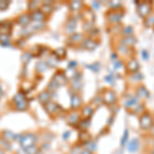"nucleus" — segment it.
<instances>
[{
  "label": "nucleus",
  "instance_id": "obj_1",
  "mask_svg": "<svg viewBox=\"0 0 154 154\" xmlns=\"http://www.w3.org/2000/svg\"><path fill=\"white\" fill-rule=\"evenodd\" d=\"M137 4V12L143 20L150 16L153 12V2L152 1H135Z\"/></svg>",
  "mask_w": 154,
  "mask_h": 154
},
{
  "label": "nucleus",
  "instance_id": "obj_2",
  "mask_svg": "<svg viewBox=\"0 0 154 154\" xmlns=\"http://www.w3.org/2000/svg\"><path fill=\"white\" fill-rule=\"evenodd\" d=\"M125 11L123 9H110L106 12V18L110 24H119L122 21Z\"/></svg>",
  "mask_w": 154,
  "mask_h": 154
},
{
  "label": "nucleus",
  "instance_id": "obj_3",
  "mask_svg": "<svg viewBox=\"0 0 154 154\" xmlns=\"http://www.w3.org/2000/svg\"><path fill=\"white\" fill-rule=\"evenodd\" d=\"M139 123H140V128L143 131H150V128H152L154 120L153 117L151 115L150 112H143L140 115V118H139Z\"/></svg>",
  "mask_w": 154,
  "mask_h": 154
},
{
  "label": "nucleus",
  "instance_id": "obj_4",
  "mask_svg": "<svg viewBox=\"0 0 154 154\" xmlns=\"http://www.w3.org/2000/svg\"><path fill=\"white\" fill-rule=\"evenodd\" d=\"M20 145L23 149H27L34 146L37 142V138L34 134H25L20 139Z\"/></svg>",
  "mask_w": 154,
  "mask_h": 154
},
{
  "label": "nucleus",
  "instance_id": "obj_5",
  "mask_svg": "<svg viewBox=\"0 0 154 154\" xmlns=\"http://www.w3.org/2000/svg\"><path fill=\"white\" fill-rule=\"evenodd\" d=\"M140 63L138 62V60H137L135 57H131L130 58V60L128 61V63H126L125 65V68H126V71H128V73H136V72H139L140 70Z\"/></svg>",
  "mask_w": 154,
  "mask_h": 154
},
{
  "label": "nucleus",
  "instance_id": "obj_6",
  "mask_svg": "<svg viewBox=\"0 0 154 154\" xmlns=\"http://www.w3.org/2000/svg\"><path fill=\"white\" fill-rule=\"evenodd\" d=\"M102 98H103V102L107 104V105H113L117 101V97H116L115 91H112V89H106Z\"/></svg>",
  "mask_w": 154,
  "mask_h": 154
},
{
  "label": "nucleus",
  "instance_id": "obj_7",
  "mask_svg": "<svg viewBox=\"0 0 154 154\" xmlns=\"http://www.w3.org/2000/svg\"><path fill=\"white\" fill-rule=\"evenodd\" d=\"M136 96L138 97L140 100H146V99H148L149 97H150V91H149V89L146 88L145 85L140 84V85H138V88L136 89Z\"/></svg>",
  "mask_w": 154,
  "mask_h": 154
},
{
  "label": "nucleus",
  "instance_id": "obj_8",
  "mask_svg": "<svg viewBox=\"0 0 154 154\" xmlns=\"http://www.w3.org/2000/svg\"><path fill=\"white\" fill-rule=\"evenodd\" d=\"M137 42H138V38H137L135 35H131V36H128V37H123V38L121 39L120 44L133 48L137 44Z\"/></svg>",
  "mask_w": 154,
  "mask_h": 154
},
{
  "label": "nucleus",
  "instance_id": "obj_9",
  "mask_svg": "<svg viewBox=\"0 0 154 154\" xmlns=\"http://www.w3.org/2000/svg\"><path fill=\"white\" fill-rule=\"evenodd\" d=\"M139 104H140V99H139L137 96H133L125 101V106L126 110H130V109L131 110H133V109L135 108L136 106H138Z\"/></svg>",
  "mask_w": 154,
  "mask_h": 154
},
{
  "label": "nucleus",
  "instance_id": "obj_10",
  "mask_svg": "<svg viewBox=\"0 0 154 154\" xmlns=\"http://www.w3.org/2000/svg\"><path fill=\"white\" fill-rule=\"evenodd\" d=\"M81 46L85 49H88V51H94V49L97 48V46H98V42L96 40H94L93 38H86L82 41Z\"/></svg>",
  "mask_w": 154,
  "mask_h": 154
},
{
  "label": "nucleus",
  "instance_id": "obj_11",
  "mask_svg": "<svg viewBox=\"0 0 154 154\" xmlns=\"http://www.w3.org/2000/svg\"><path fill=\"white\" fill-rule=\"evenodd\" d=\"M139 148H140V141L137 138L131 139L128 144V150L131 153H136L139 150Z\"/></svg>",
  "mask_w": 154,
  "mask_h": 154
},
{
  "label": "nucleus",
  "instance_id": "obj_12",
  "mask_svg": "<svg viewBox=\"0 0 154 154\" xmlns=\"http://www.w3.org/2000/svg\"><path fill=\"white\" fill-rule=\"evenodd\" d=\"M82 105V98L78 94H74L71 97V107L73 109H78Z\"/></svg>",
  "mask_w": 154,
  "mask_h": 154
},
{
  "label": "nucleus",
  "instance_id": "obj_13",
  "mask_svg": "<svg viewBox=\"0 0 154 154\" xmlns=\"http://www.w3.org/2000/svg\"><path fill=\"white\" fill-rule=\"evenodd\" d=\"M94 112H95V109L93 108V106L86 105V106H84L82 108V110H81V115H82V117L84 119H91Z\"/></svg>",
  "mask_w": 154,
  "mask_h": 154
},
{
  "label": "nucleus",
  "instance_id": "obj_14",
  "mask_svg": "<svg viewBox=\"0 0 154 154\" xmlns=\"http://www.w3.org/2000/svg\"><path fill=\"white\" fill-rule=\"evenodd\" d=\"M80 121V116L78 112H72L68 116V123L70 125H77Z\"/></svg>",
  "mask_w": 154,
  "mask_h": 154
},
{
  "label": "nucleus",
  "instance_id": "obj_15",
  "mask_svg": "<svg viewBox=\"0 0 154 154\" xmlns=\"http://www.w3.org/2000/svg\"><path fill=\"white\" fill-rule=\"evenodd\" d=\"M131 51H133V48H128V46L122 45V44H119L118 48H117V51L120 54H122L123 57L131 56Z\"/></svg>",
  "mask_w": 154,
  "mask_h": 154
},
{
  "label": "nucleus",
  "instance_id": "obj_16",
  "mask_svg": "<svg viewBox=\"0 0 154 154\" xmlns=\"http://www.w3.org/2000/svg\"><path fill=\"white\" fill-rule=\"evenodd\" d=\"M45 107H46V110H48L51 114L57 113L60 110L59 105H57L56 103H54V102H51V101H49L48 103H46V106Z\"/></svg>",
  "mask_w": 154,
  "mask_h": 154
},
{
  "label": "nucleus",
  "instance_id": "obj_17",
  "mask_svg": "<svg viewBox=\"0 0 154 154\" xmlns=\"http://www.w3.org/2000/svg\"><path fill=\"white\" fill-rule=\"evenodd\" d=\"M79 140H80L83 144L88 142V141L91 140V134H89L88 131H81V133L79 134Z\"/></svg>",
  "mask_w": 154,
  "mask_h": 154
},
{
  "label": "nucleus",
  "instance_id": "obj_18",
  "mask_svg": "<svg viewBox=\"0 0 154 154\" xmlns=\"http://www.w3.org/2000/svg\"><path fill=\"white\" fill-rule=\"evenodd\" d=\"M134 27L133 26H125L121 29V35L123 37H128V36H131L134 35Z\"/></svg>",
  "mask_w": 154,
  "mask_h": 154
},
{
  "label": "nucleus",
  "instance_id": "obj_19",
  "mask_svg": "<svg viewBox=\"0 0 154 154\" xmlns=\"http://www.w3.org/2000/svg\"><path fill=\"white\" fill-rule=\"evenodd\" d=\"M144 26L146 27V28H153L154 27V14H150L149 17H147L145 20H144Z\"/></svg>",
  "mask_w": 154,
  "mask_h": 154
},
{
  "label": "nucleus",
  "instance_id": "obj_20",
  "mask_svg": "<svg viewBox=\"0 0 154 154\" xmlns=\"http://www.w3.org/2000/svg\"><path fill=\"white\" fill-rule=\"evenodd\" d=\"M91 126V119H82V120L79 121L78 128H80L81 131H88V128Z\"/></svg>",
  "mask_w": 154,
  "mask_h": 154
},
{
  "label": "nucleus",
  "instance_id": "obj_21",
  "mask_svg": "<svg viewBox=\"0 0 154 154\" xmlns=\"http://www.w3.org/2000/svg\"><path fill=\"white\" fill-rule=\"evenodd\" d=\"M56 82L57 85H63V84L66 83V76L65 75H61V74H57L56 76L54 77V80Z\"/></svg>",
  "mask_w": 154,
  "mask_h": 154
},
{
  "label": "nucleus",
  "instance_id": "obj_22",
  "mask_svg": "<svg viewBox=\"0 0 154 154\" xmlns=\"http://www.w3.org/2000/svg\"><path fill=\"white\" fill-rule=\"evenodd\" d=\"M144 79V76L141 72H136V73H133L131 76L130 77V80H131L133 82H141Z\"/></svg>",
  "mask_w": 154,
  "mask_h": 154
},
{
  "label": "nucleus",
  "instance_id": "obj_23",
  "mask_svg": "<svg viewBox=\"0 0 154 154\" xmlns=\"http://www.w3.org/2000/svg\"><path fill=\"white\" fill-rule=\"evenodd\" d=\"M83 147L85 150L88 151H91V152H94V151L97 150V144L94 142V141H88V142L84 143L83 144Z\"/></svg>",
  "mask_w": 154,
  "mask_h": 154
},
{
  "label": "nucleus",
  "instance_id": "obj_24",
  "mask_svg": "<svg viewBox=\"0 0 154 154\" xmlns=\"http://www.w3.org/2000/svg\"><path fill=\"white\" fill-rule=\"evenodd\" d=\"M38 99H39V101H40L41 103H43V104L48 103L49 99H51V95H49L48 91H42L40 95H39Z\"/></svg>",
  "mask_w": 154,
  "mask_h": 154
},
{
  "label": "nucleus",
  "instance_id": "obj_25",
  "mask_svg": "<svg viewBox=\"0 0 154 154\" xmlns=\"http://www.w3.org/2000/svg\"><path fill=\"white\" fill-rule=\"evenodd\" d=\"M83 6V3L81 1H72L70 3V9L73 11H78Z\"/></svg>",
  "mask_w": 154,
  "mask_h": 154
},
{
  "label": "nucleus",
  "instance_id": "obj_26",
  "mask_svg": "<svg viewBox=\"0 0 154 154\" xmlns=\"http://www.w3.org/2000/svg\"><path fill=\"white\" fill-rule=\"evenodd\" d=\"M30 21H31V17H30L29 14H23V16H21L19 18L18 22L22 26H26V25H28L30 23Z\"/></svg>",
  "mask_w": 154,
  "mask_h": 154
},
{
  "label": "nucleus",
  "instance_id": "obj_27",
  "mask_svg": "<svg viewBox=\"0 0 154 154\" xmlns=\"http://www.w3.org/2000/svg\"><path fill=\"white\" fill-rule=\"evenodd\" d=\"M31 19H33L35 22H41L44 19V14L41 11H36L33 12Z\"/></svg>",
  "mask_w": 154,
  "mask_h": 154
},
{
  "label": "nucleus",
  "instance_id": "obj_28",
  "mask_svg": "<svg viewBox=\"0 0 154 154\" xmlns=\"http://www.w3.org/2000/svg\"><path fill=\"white\" fill-rule=\"evenodd\" d=\"M144 109H145V105H144L143 103H140L138 106H136L133 110H131V113L135 114V115H137V114H140V113L142 114L143 112H145Z\"/></svg>",
  "mask_w": 154,
  "mask_h": 154
},
{
  "label": "nucleus",
  "instance_id": "obj_29",
  "mask_svg": "<svg viewBox=\"0 0 154 154\" xmlns=\"http://www.w3.org/2000/svg\"><path fill=\"white\" fill-rule=\"evenodd\" d=\"M66 28L69 32H73L76 28V20L75 19H70L68 21V23L66 25Z\"/></svg>",
  "mask_w": 154,
  "mask_h": 154
},
{
  "label": "nucleus",
  "instance_id": "obj_30",
  "mask_svg": "<svg viewBox=\"0 0 154 154\" xmlns=\"http://www.w3.org/2000/svg\"><path fill=\"white\" fill-rule=\"evenodd\" d=\"M28 106H29V103H28V101L25 99V100H23L22 102H20V103L18 104H16V107H17V109L20 111H23L25 110V109H27L28 108Z\"/></svg>",
  "mask_w": 154,
  "mask_h": 154
},
{
  "label": "nucleus",
  "instance_id": "obj_31",
  "mask_svg": "<svg viewBox=\"0 0 154 154\" xmlns=\"http://www.w3.org/2000/svg\"><path fill=\"white\" fill-rule=\"evenodd\" d=\"M0 147L3 150H11V144L5 139H0Z\"/></svg>",
  "mask_w": 154,
  "mask_h": 154
},
{
  "label": "nucleus",
  "instance_id": "obj_32",
  "mask_svg": "<svg viewBox=\"0 0 154 154\" xmlns=\"http://www.w3.org/2000/svg\"><path fill=\"white\" fill-rule=\"evenodd\" d=\"M128 128H125V131H123V135L121 137V141H120V145L121 146H125L126 143H128Z\"/></svg>",
  "mask_w": 154,
  "mask_h": 154
},
{
  "label": "nucleus",
  "instance_id": "obj_33",
  "mask_svg": "<svg viewBox=\"0 0 154 154\" xmlns=\"http://www.w3.org/2000/svg\"><path fill=\"white\" fill-rule=\"evenodd\" d=\"M24 152L26 154H38L39 152V149L36 147L35 145L32 146V147H29L27 149H24Z\"/></svg>",
  "mask_w": 154,
  "mask_h": 154
},
{
  "label": "nucleus",
  "instance_id": "obj_34",
  "mask_svg": "<svg viewBox=\"0 0 154 154\" xmlns=\"http://www.w3.org/2000/svg\"><path fill=\"white\" fill-rule=\"evenodd\" d=\"M0 43L2 45H9V36L5 34H0Z\"/></svg>",
  "mask_w": 154,
  "mask_h": 154
},
{
  "label": "nucleus",
  "instance_id": "obj_35",
  "mask_svg": "<svg viewBox=\"0 0 154 154\" xmlns=\"http://www.w3.org/2000/svg\"><path fill=\"white\" fill-rule=\"evenodd\" d=\"M70 39L73 42H82L83 41V36L79 33H75V34H72Z\"/></svg>",
  "mask_w": 154,
  "mask_h": 154
},
{
  "label": "nucleus",
  "instance_id": "obj_36",
  "mask_svg": "<svg viewBox=\"0 0 154 154\" xmlns=\"http://www.w3.org/2000/svg\"><path fill=\"white\" fill-rule=\"evenodd\" d=\"M36 66H37V70L39 72H44L46 69H48V66H46L43 62H38Z\"/></svg>",
  "mask_w": 154,
  "mask_h": 154
},
{
  "label": "nucleus",
  "instance_id": "obj_37",
  "mask_svg": "<svg viewBox=\"0 0 154 154\" xmlns=\"http://www.w3.org/2000/svg\"><path fill=\"white\" fill-rule=\"evenodd\" d=\"M113 65H114V70H120V69L123 67L122 62L119 61V60H116V61H114L113 62Z\"/></svg>",
  "mask_w": 154,
  "mask_h": 154
},
{
  "label": "nucleus",
  "instance_id": "obj_38",
  "mask_svg": "<svg viewBox=\"0 0 154 154\" xmlns=\"http://www.w3.org/2000/svg\"><path fill=\"white\" fill-rule=\"evenodd\" d=\"M25 96H24V94H22V93H19V94H17V96L14 97V102H16V104H18L20 103V102H22L23 100H25Z\"/></svg>",
  "mask_w": 154,
  "mask_h": 154
},
{
  "label": "nucleus",
  "instance_id": "obj_39",
  "mask_svg": "<svg viewBox=\"0 0 154 154\" xmlns=\"http://www.w3.org/2000/svg\"><path fill=\"white\" fill-rule=\"evenodd\" d=\"M54 54H57L58 58H64V57L66 56V51L63 48H59V49H57V51Z\"/></svg>",
  "mask_w": 154,
  "mask_h": 154
},
{
  "label": "nucleus",
  "instance_id": "obj_40",
  "mask_svg": "<svg viewBox=\"0 0 154 154\" xmlns=\"http://www.w3.org/2000/svg\"><path fill=\"white\" fill-rule=\"evenodd\" d=\"M93 103L95 104L96 106H101L102 104L104 103V102H103V98H102V97H96V98H94Z\"/></svg>",
  "mask_w": 154,
  "mask_h": 154
},
{
  "label": "nucleus",
  "instance_id": "obj_41",
  "mask_svg": "<svg viewBox=\"0 0 154 154\" xmlns=\"http://www.w3.org/2000/svg\"><path fill=\"white\" fill-rule=\"evenodd\" d=\"M88 69H91V70L95 71V72H98V71H100V64H99V63L91 64V65L88 66Z\"/></svg>",
  "mask_w": 154,
  "mask_h": 154
},
{
  "label": "nucleus",
  "instance_id": "obj_42",
  "mask_svg": "<svg viewBox=\"0 0 154 154\" xmlns=\"http://www.w3.org/2000/svg\"><path fill=\"white\" fill-rule=\"evenodd\" d=\"M39 5H40V3H39V2H30V4H29V9H30V11H36V8H37V7H38Z\"/></svg>",
  "mask_w": 154,
  "mask_h": 154
},
{
  "label": "nucleus",
  "instance_id": "obj_43",
  "mask_svg": "<svg viewBox=\"0 0 154 154\" xmlns=\"http://www.w3.org/2000/svg\"><path fill=\"white\" fill-rule=\"evenodd\" d=\"M141 56H142V59L144 61L149 60V53H148V51H146V49H143V51H141Z\"/></svg>",
  "mask_w": 154,
  "mask_h": 154
},
{
  "label": "nucleus",
  "instance_id": "obj_44",
  "mask_svg": "<svg viewBox=\"0 0 154 154\" xmlns=\"http://www.w3.org/2000/svg\"><path fill=\"white\" fill-rule=\"evenodd\" d=\"M114 79H115V77H114L113 74H109V75H107V76L105 77V80H106V81H108V82H110V83H112V84H113Z\"/></svg>",
  "mask_w": 154,
  "mask_h": 154
},
{
  "label": "nucleus",
  "instance_id": "obj_45",
  "mask_svg": "<svg viewBox=\"0 0 154 154\" xmlns=\"http://www.w3.org/2000/svg\"><path fill=\"white\" fill-rule=\"evenodd\" d=\"M8 2L7 1H0V9L1 11H4V9H6V7L8 6Z\"/></svg>",
  "mask_w": 154,
  "mask_h": 154
},
{
  "label": "nucleus",
  "instance_id": "obj_46",
  "mask_svg": "<svg viewBox=\"0 0 154 154\" xmlns=\"http://www.w3.org/2000/svg\"><path fill=\"white\" fill-rule=\"evenodd\" d=\"M41 11L44 14V11L45 12H51V6H49V5H45V4H43V6H42V9H41Z\"/></svg>",
  "mask_w": 154,
  "mask_h": 154
},
{
  "label": "nucleus",
  "instance_id": "obj_47",
  "mask_svg": "<svg viewBox=\"0 0 154 154\" xmlns=\"http://www.w3.org/2000/svg\"><path fill=\"white\" fill-rule=\"evenodd\" d=\"M91 6L94 7V9H99V7H100V3L97 1H94L93 3H91Z\"/></svg>",
  "mask_w": 154,
  "mask_h": 154
},
{
  "label": "nucleus",
  "instance_id": "obj_48",
  "mask_svg": "<svg viewBox=\"0 0 154 154\" xmlns=\"http://www.w3.org/2000/svg\"><path fill=\"white\" fill-rule=\"evenodd\" d=\"M117 58H118V54H116V53H113L112 54H111V59H112V61H113V62H114V61H116V60H118Z\"/></svg>",
  "mask_w": 154,
  "mask_h": 154
},
{
  "label": "nucleus",
  "instance_id": "obj_49",
  "mask_svg": "<svg viewBox=\"0 0 154 154\" xmlns=\"http://www.w3.org/2000/svg\"><path fill=\"white\" fill-rule=\"evenodd\" d=\"M69 136H70V131H65L63 135V139L64 140H67V139L69 138Z\"/></svg>",
  "mask_w": 154,
  "mask_h": 154
},
{
  "label": "nucleus",
  "instance_id": "obj_50",
  "mask_svg": "<svg viewBox=\"0 0 154 154\" xmlns=\"http://www.w3.org/2000/svg\"><path fill=\"white\" fill-rule=\"evenodd\" d=\"M80 154H93V152L85 150V149H82V151H81V153H80Z\"/></svg>",
  "mask_w": 154,
  "mask_h": 154
},
{
  "label": "nucleus",
  "instance_id": "obj_51",
  "mask_svg": "<svg viewBox=\"0 0 154 154\" xmlns=\"http://www.w3.org/2000/svg\"><path fill=\"white\" fill-rule=\"evenodd\" d=\"M150 131H151V135H152V136H154V123H153L152 128H150Z\"/></svg>",
  "mask_w": 154,
  "mask_h": 154
},
{
  "label": "nucleus",
  "instance_id": "obj_52",
  "mask_svg": "<svg viewBox=\"0 0 154 154\" xmlns=\"http://www.w3.org/2000/svg\"><path fill=\"white\" fill-rule=\"evenodd\" d=\"M151 154H154V148L152 149V150H151Z\"/></svg>",
  "mask_w": 154,
  "mask_h": 154
},
{
  "label": "nucleus",
  "instance_id": "obj_53",
  "mask_svg": "<svg viewBox=\"0 0 154 154\" xmlns=\"http://www.w3.org/2000/svg\"><path fill=\"white\" fill-rule=\"evenodd\" d=\"M0 154H2V153H1V151H0Z\"/></svg>",
  "mask_w": 154,
  "mask_h": 154
}]
</instances>
